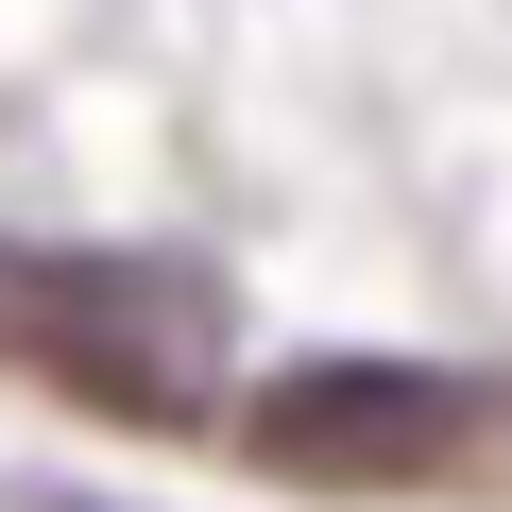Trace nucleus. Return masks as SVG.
I'll return each mask as SVG.
<instances>
[{
    "label": "nucleus",
    "mask_w": 512,
    "mask_h": 512,
    "mask_svg": "<svg viewBox=\"0 0 512 512\" xmlns=\"http://www.w3.org/2000/svg\"><path fill=\"white\" fill-rule=\"evenodd\" d=\"M0 376H35L120 427H188L222 393V291L171 256H35L0 239Z\"/></svg>",
    "instance_id": "nucleus-1"
},
{
    "label": "nucleus",
    "mask_w": 512,
    "mask_h": 512,
    "mask_svg": "<svg viewBox=\"0 0 512 512\" xmlns=\"http://www.w3.org/2000/svg\"><path fill=\"white\" fill-rule=\"evenodd\" d=\"M18 512H86V495H18Z\"/></svg>",
    "instance_id": "nucleus-3"
},
{
    "label": "nucleus",
    "mask_w": 512,
    "mask_h": 512,
    "mask_svg": "<svg viewBox=\"0 0 512 512\" xmlns=\"http://www.w3.org/2000/svg\"><path fill=\"white\" fill-rule=\"evenodd\" d=\"M478 444H495V393L444 376V359H359V342H325V359H274V376L239 393V461L291 478V495H427V478H461Z\"/></svg>",
    "instance_id": "nucleus-2"
}]
</instances>
